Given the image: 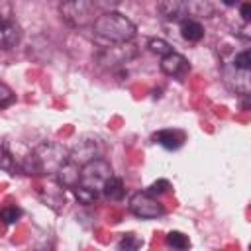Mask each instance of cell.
Returning <instances> with one entry per match:
<instances>
[{
  "mask_svg": "<svg viewBox=\"0 0 251 251\" xmlns=\"http://www.w3.org/2000/svg\"><path fill=\"white\" fill-rule=\"evenodd\" d=\"M57 178L59 184L63 188H75L80 182V165H76L75 161H67L59 171H57Z\"/></svg>",
  "mask_w": 251,
  "mask_h": 251,
  "instance_id": "12",
  "label": "cell"
},
{
  "mask_svg": "<svg viewBox=\"0 0 251 251\" xmlns=\"http://www.w3.org/2000/svg\"><path fill=\"white\" fill-rule=\"evenodd\" d=\"M241 18H243V22L251 20V2H243L241 4Z\"/></svg>",
  "mask_w": 251,
  "mask_h": 251,
  "instance_id": "26",
  "label": "cell"
},
{
  "mask_svg": "<svg viewBox=\"0 0 251 251\" xmlns=\"http://www.w3.org/2000/svg\"><path fill=\"white\" fill-rule=\"evenodd\" d=\"M59 14L65 24L71 27H82L94 18V2L92 0H63L59 6Z\"/></svg>",
  "mask_w": 251,
  "mask_h": 251,
  "instance_id": "4",
  "label": "cell"
},
{
  "mask_svg": "<svg viewBox=\"0 0 251 251\" xmlns=\"http://www.w3.org/2000/svg\"><path fill=\"white\" fill-rule=\"evenodd\" d=\"M92 2H94V8H96V6H100V8H104V10L108 12V10L116 8L120 0H92Z\"/></svg>",
  "mask_w": 251,
  "mask_h": 251,
  "instance_id": "25",
  "label": "cell"
},
{
  "mask_svg": "<svg viewBox=\"0 0 251 251\" xmlns=\"http://www.w3.org/2000/svg\"><path fill=\"white\" fill-rule=\"evenodd\" d=\"M157 12L169 22H180L188 16L186 0H157Z\"/></svg>",
  "mask_w": 251,
  "mask_h": 251,
  "instance_id": "9",
  "label": "cell"
},
{
  "mask_svg": "<svg viewBox=\"0 0 251 251\" xmlns=\"http://www.w3.org/2000/svg\"><path fill=\"white\" fill-rule=\"evenodd\" d=\"M231 65H233L235 69H239V71L249 73V69H251V51H249V49H245V51L237 53V55L233 57Z\"/></svg>",
  "mask_w": 251,
  "mask_h": 251,
  "instance_id": "21",
  "label": "cell"
},
{
  "mask_svg": "<svg viewBox=\"0 0 251 251\" xmlns=\"http://www.w3.org/2000/svg\"><path fill=\"white\" fill-rule=\"evenodd\" d=\"M69 161V151L57 141H43L33 147L20 163L22 173L29 176L57 175V171Z\"/></svg>",
  "mask_w": 251,
  "mask_h": 251,
  "instance_id": "1",
  "label": "cell"
},
{
  "mask_svg": "<svg viewBox=\"0 0 251 251\" xmlns=\"http://www.w3.org/2000/svg\"><path fill=\"white\" fill-rule=\"evenodd\" d=\"M135 55H137V47H135L131 41H126V43H112L110 47H104V49L98 53V63H100V67L116 69V67L127 63V61H131Z\"/></svg>",
  "mask_w": 251,
  "mask_h": 251,
  "instance_id": "6",
  "label": "cell"
},
{
  "mask_svg": "<svg viewBox=\"0 0 251 251\" xmlns=\"http://www.w3.org/2000/svg\"><path fill=\"white\" fill-rule=\"evenodd\" d=\"M75 196H76V200L80 202V204H94L96 202V198H98V192H94V190H90V188H86V186H80V184H76L75 188Z\"/></svg>",
  "mask_w": 251,
  "mask_h": 251,
  "instance_id": "18",
  "label": "cell"
},
{
  "mask_svg": "<svg viewBox=\"0 0 251 251\" xmlns=\"http://www.w3.org/2000/svg\"><path fill=\"white\" fill-rule=\"evenodd\" d=\"M20 218H22V210L18 206H14V204L12 206H4L0 210V220L4 224H16Z\"/></svg>",
  "mask_w": 251,
  "mask_h": 251,
  "instance_id": "20",
  "label": "cell"
},
{
  "mask_svg": "<svg viewBox=\"0 0 251 251\" xmlns=\"http://www.w3.org/2000/svg\"><path fill=\"white\" fill-rule=\"evenodd\" d=\"M222 2H224L226 6H235V4L239 2V0H222Z\"/></svg>",
  "mask_w": 251,
  "mask_h": 251,
  "instance_id": "27",
  "label": "cell"
},
{
  "mask_svg": "<svg viewBox=\"0 0 251 251\" xmlns=\"http://www.w3.org/2000/svg\"><path fill=\"white\" fill-rule=\"evenodd\" d=\"M153 139L161 147H165L169 151H176V149H180L184 145L186 135L180 129H159L157 133H153Z\"/></svg>",
  "mask_w": 251,
  "mask_h": 251,
  "instance_id": "10",
  "label": "cell"
},
{
  "mask_svg": "<svg viewBox=\"0 0 251 251\" xmlns=\"http://www.w3.org/2000/svg\"><path fill=\"white\" fill-rule=\"evenodd\" d=\"M12 102H14V92H12L6 84L0 82V108H6V106L12 104Z\"/></svg>",
  "mask_w": 251,
  "mask_h": 251,
  "instance_id": "24",
  "label": "cell"
},
{
  "mask_svg": "<svg viewBox=\"0 0 251 251\" xmlns=\"http://www.w3.org/2000/svg\"><path fill=\"white\" fill-rule=\"evenodd\" d=\"M178 24H180V35H182V39H186L190 43H196V41H200L204 37V27H202L200 22H196L192 18H184Z\"/></svg>",
  "mask_w": 251,
  "mask_h": 251,
  "instance_id": "13",
  "label": "cell"
},
{
  "mask_svg": "<svg viewBox=\"0 0 251 251\" xmlns=\"http://www.w3.org/2000/svg\"><path fill=\"white\" fill-rule=\"evenodd\" d=\"M102 192H104V196H106L108 200H122V198H124V182H122V178L112 175V176L106 180Z\"/></svg>",
  "mask_w": 251,
  "mask_h": 251,
  "instance_id": "15",
  "label": "cell"
},
{
  "mask_svg": "<svg viewBox=\"0 0 251 251\" xmlns=\"http://www.w3.org/2000/svg\"><path fill=\"white\" fill-rule=\"evenodd\" d=\"M171 188V182L167 180V178H159V180H155L151 186H149V194L151 196H159V194H163V192H167Z\"/></svg>",
  "mask_w": 251,
  "mask_h": 251,
  "instance_id": "22",
  "label": "cell"
},
{
  "mask_svg": "<svg viewBox=\"0 0 251 251\" xmlns=\"http://www.w3.org/2000/svg\"><path fill=\"white\" fill-rule=\"evenodd\" d=\"M104 155V141L94 133H84L78 137L75 147L69 151V159L76 165H86L88 161H94Z\"/></svg>",
  "mask_w": 251,
  "mask_h": 251,
  "instance_id": "5",
  "label": "cell"
},
{
  "mask_svg": "<svg viewBox=\"0 0 251 251\" xmlns=\"http://www.w3.org/2000/svg\"><path fill=\"white\" fill-rule=\"evenodd\" d=\"M22 39V27L14 20H2L0 22V49H10Z\"/></svg>",
  "mask_w": 251,
  "mask_h": 251,
  "instance_id": "11",
  "label": "cell"
},
{
  "mask_svg": "<svg viewBox=\"0 0 251 251\" xmlns=\"http://www.w3.org/2000/svg\"><path fill=\"white\" fill-rule=\"evenodd\" d=\"M147 47H149L153 53L161 55V57L173 51L171 43H169V41H165V39H161V37H151V39H149V43H147Z\"/></svg>",
  "mask_w": 251,
  "mask_h": 251,
  "instance_id": "19",
  "label": "cell"
},
{
  "mask_svg": "<svg viewBox=\"0 0 251 251\" xmlns=\"http://www.w3.org/2000/svg\"><path fill=\"white\" fill-rule=\"evenodd\" d=\"M188 69H190L188 61L176 51H171L161 57V71L169 76H182L184 73H188Z\"/></svg>",
  "mask_w": 251,
  "mask_h": 251,
  "instance_id": "8",
  "label": "cell"
},
{
  "mask_svg": "<svg viewBox=\"0 0 251 251\" xmlns=\"http://www.w3.org/2000/svg\"><path fill=\"white\" fill-rule=\"evenodd\" d=\"M94 33L108 43H126L135 37L137 27L124 14L108 10L94 20Z\"/></svg>",
  "mask_w": 251,
  "mask_h": 251,
  "instance_id": "2",
  "label": "cell"
},
{
  "mask_svg": "<svg viewBox=\"0 0 251 251\" xmlns=\"http://www.w3.org/2000/svg\"><path fill=\"white\" fill-rule=\"evenodd\" d=\"M112 175H114L112 173V165L106 159L98 157V159L88 161L86 165L80 167V182L78 184L80 186H86V188H90L94 192H102L106 180Z\"/></svg>",
  "mask_w": 251,
  "mask_h": 251,
  "instance_id": "3",
  "label": "cell"
},
{
  "mask_svg": "<svg viewBox=\"0 0 251 251\" xmlns=\"http://www.w3.org/2000/svg\"><path fill=\"white\" fill-rule=\"evenodd\" d=\"M129 212L141 220H153L165 214L163 204L149 192H135L129 198Z\"/></svg>",
  "mask_w": 251,
  "mask_h": 251,
  "instance_id": "7",
  "label": "cell"
},
{
  "mask_svg": "<svg viewBox=\"0 0 251 251\" xmlns=\"http://www.w3.org/2000/svg\"><path fill=\"white\" fill-rule=\"evenodd\" d=\"M186 12L196 18H212L214 6L210 4V0H186Z\"/></svg>",
  "mask_w": 251,
  "mask_h": 251,
  "instance_id": "14",
  "label": "cell"
},
{
  "mask_svg": "<svg viewBox=\"0 0 251 251\" xmlns=\"http://www.w3.org/2000/svg\"><path fill=\"white\" fill-rule=\"evenodd\" d=\"M139 245H141V241H139L133 233H126V235L122 237V241L118 243L120 249H137Z\"/></svg>",
  "mask_w": 251,
  "mask_h": 251,
  "instance_id": "23",
  "label": "cell"
},
{
  "mask_svg": "<svg viewBox=\"0 0 251 251\" xmlns=\"http://www.w3.org/2000/svg\"><path fill=\"white\" fill-rule=\"evenodd\" d=\"M0 169L8 171L10 175H16V169H18V165L14 163V157H12L4 137H0Z\"/></svg>",
  "mask_w": 251,
  "mask_h": 251,
  "instance_id": "16",
  "label": "cell"
},
{
  "mask_svg": "<svg viewBox=\"0 0 251 251\" xmlns=\"http://www.w3.org/2000/svg\"><path fill=\"white\" fill-rule=\"evenodd\" d=\"M165 241H167L169 247H175V249H186V247H190V241H188V237L182 231H169L167 237H165Z\"/></svg>",
  "mask_w": 251,
  "mask_h": 251,
  "instance_id": "17",
  "label": "cell"
}]
</instances>
